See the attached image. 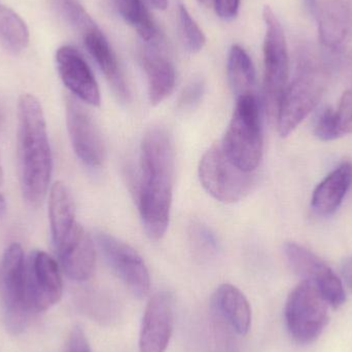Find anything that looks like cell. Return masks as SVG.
I'll use <instances>...</instances> for the list:
<instances>
[{
    "mask_svg": "<svg viewBox=\"0 0 352 352\" xmlns=\"http://www.w3.org/2000/svg\"><path fill=\"white\" fill-rule=\"evenodd\" d=\"M140 211L146 235L160 240L168 229L175 182V148L164 128L148 130L142 144Z\"/></svg>",
    "mask_w": 352,
    "mask_h": 352,
    "instance_id": "obj_1",
    "label": "cell"
},
{
    "mask_svg": "<svg viewBox=\"0 0 352 352\" xmlns=\"http://www.w3.org/2000/svg\"><path fill=\"white\" fill-rule=\"evenodd\" d=\"M19 166L23 197L30 206L41 204L53 170L47 124L38 99L24 94L19 100Z\"/></svg>",
    "mask_w": 352,
    "mask_h": 352,
    "instance_id": "obj_2",
    "label": "cell"
},
{
    "mask_svg": "<svg viewBox=\"0 0 352 352\" xmlns=\"http://www.w3.org/2000/svg\"><path fill=\"white\" fill-rule=\"evenodd\" d=\"M328 66L316 54L302 50L297 69L287 85L277 113L276 124L281 138L289 136L318 107L328 86Z\"/></svg>",
    "mask_w": 352,
    "mask_h": 352,
    "instance_id": "obj_3",
    "label": "cell"
},
{
    "mask_svg": "<svg viewBox=\"0 0 352 352\" xmlns=\"http://www.w3.org/2000/svg\"><path fill=\"white\" fill-rule=\"evenodd\" d=\"M228 158L242 170L254 173L263 155L260 104L256 95L236 99L231 121L221 142Z\"/></svg>",
    "mask_w": 352,
    "mask_h": 352,
    "instance_id": "obj_4",
    "label": "cell"
},
{
    "mask_svg": "<svg viewBox=\"0 0 352 352\" xmlns=\"http://www.w3.org/2000/svg\"><path fill=\"white\" fill-rule=\"evenodd\" d=\"M264 41V105L270 120L276 121L283 94L289 85V54L280 21L270 6L263 10Z\"/></svg>",
    "mask_w": 352,
    "mask_h": 352,
    "instance_id": "obj_5",
    "label": "cell"
},
{
    "mask_svg": "<svg viewBox=\"0 0 352 352\" xmlns=\"http://www.w3.org/2000/svg\"><path fill=\"white\" fill-rule=\"evenodd\" d=\"M3 318L12 335L24 332L31 314L27 298L26 258L22 246L12 243L6 248L0 267Z\"/></svg>",
    "mask_w": 352,
    "mask_h": 352,
    "instance_id": "obj_6",
    "label": "cell"
},
{
    "mask_svg": "<svg viewBox=\"0 0 352 352\" xmlns=\"http://www.w3.org/2000/svg\"><path fill=\"white\" fill-rule=\"evenodd\" d=\"M328 301L314 285L302 280L287 297L285 324L292 338L300 344L314 342L329 322Z\"/></svg>",
    "mask_w": 352,
    "mask_h": 352,
    "instance_id": "obj_7",
    "label": "cell"
},
{
    "mask_svg": "<svg viewBox=\"0 0 352 352\" xmlns=\"http://www.w3.org/2000/svg\"><path fill=\"white\" fill-rule=\"evenodd\" d=\"M199 177L203 188L223 203H235L252 190L254 173H248L234 164L221 148V142L211 146L200 161Z\"/></svg>",
    "mask_w": 352,
    "mask_h": 352,
    "instance_id": "obj_8",
    "label": "cell"
},
{
    "mask_svg": "<svg viewBox=\"0 0 352 352\" xmlns=\"http://www.w3.org/2000/svg\"><path fill=\"white\" fill-rule=\"evenodd\" d=\"M27 298L31 314L47 311L63 293L59 265L47 252L34 250L26 260Z\"/></svg>",
    "mask_w": 352,
    "mask_h": 352,
    "instance_id": "obj_9",
    "label": "cell"
},
{
    "mask_svg": "<svg viewBox=\"0 0 352 352\" xmlns=\"http://www.w3.org/2000/svg\"><path fill=\"white\" fill-rule=\"evenodd\" d=\"M285 254L296 274L316 287L331 307L337 309L345 303L346 295L342 281L322 258L293 242L285 244Z\"/></svg>",
    "mask_w": 352,
    "mask_h": 352,
    "instance_id": "obj_10",
    "label": "cell"
},
{
    "mask_svg": "<svg viewBox=\"0 0 352 352\" xmlns=\"http://www.w3.org/2000/svg\"><path fill=\"white\" fill-rule=\"evenodd\" d=\"M96 241L105 260L129 291L135 297H146L150 292V273L138 252L125 242L103 232L97 234Z\"/></svg>",
    "mask_w": 352,
    "mask_h": 352,
    "instance_id": "obj_11",
    "label": "cell"
},
{
    "mask_svg": "<svg viewBox=\"0 0 352 352\" xmlns=\"http://www.w3.org/2000/svg\"><path fill=\"white\" fill-rule=\"evenodd\" d=\"M66 122L76 156L88 166H100L105 156L102 136L90 113L74 97L66 101Z\"/></svg>",
    "mask_w": 352,
    "mask_h": 352,
    "instance_id": "obj_12",
    "label": "cell"
},
{
    "mask_svg": "<svg viewBox=\"0 0 352 352\" xmlns=\"http://www.w3.org/2000/svg\"><path fill=\"white\" fill-rule=\"evenodd\" d=\"M175 327V299L169 292L155 294L146 304L140 329V352H165Z\"/></svg>",
    "mask_w": 352,
    "mask_h": 352,
    "instance_id": "obj_13",
    "label": "cell"
},
{
    "mask_svg": "<svg viewBox=\"0 0 352 352\" xmlns=\"http://www.w3.org/2000/svg\"><path fill=\"white\" fill-rule=\"evenodd\" d=\"M56 64L62 82L78 99L93 107L100 104L98 84L80 51L72 45L59 47Z\"/></svg>",
    "mask_w": 352,
    "mask_h": 352,
    "instance_id": "obj_14",
    "label": "cell"
},
{
    "mask_svg": "<svg viewBox=\"0 0 352 352\" xmlns=\"http://www.w3.org/2000/svg\"><path fill=\"white\" fill-rule=\"evenodd\" d=\"M56 252L66 276L76 281H86L92 276L96 261L94 243L80 223Z\"/></svg>",
    "mask_w": 352,
    "mask_h": 352,
    "instance_id": "obj_15",
    "label": "cell"
},
{
    "mask_svg": "<svg viewBox=\"0 0 352 352\" xmlns=\"http://www.w3.org/2000/svg\"><path fill=\"white\" fill-rule=\"evenodd\" d=\"M320 41L324 47L338 51L352 36V8L342 0H327L318 4L316 14Z\"/></svg>",
    "mask_w": 352,
    "mask_h": 352,
    "instance_id": "obj_16",
    "label": "cell"
},
{
    "mask_svg": "<svg viewBox=\"0 0 352 352\" xmlns=\"http://www.w3.org/2000/svg\"><path fill=\"white\" fill-rule=\"evenodd\" d=\"M157 43L158 41L148 43L140 52V60L148 78L150 100L154 105L164 101L175 86V66Z\"/></svg>",
    "mask_w": 352,
    "mask_h": 352,
    "instance_id": "obj_17",
    "label": "cell"
},
{
    "mask_svg": "<svg viewBox=\"0 0 352 352\" xmlns=\"http://www.w3.org/2000/svg\"><path fill=\"white\" fill-rule=\"evenodd\" d=\"M82 36L85 47L109 80L118 98L123 102H128L130 99V91L125 76L122 72L117 56L102 31L96 26Z\"/></svg>",
    "mask_w": 352,
    "mask_h": 352,
    "instance_id": "obj_18",
    "label": "cell"
},
{
    "mask_svg": "<svg viewBox=\"0 0 352 352\" xmlns=\"http://www.w3.org/2000/svg\"><path fill=\"white\" fill-rule=\"evenodd\" d=\"M211 305L217 316L240 336H245L252 324V308L245 296L234 285L225 283L215 289Z\"/></svg>",
    "mask_w": 352,
    "mask_h": 352,
    "instance_id": "obj_19",
    "label": "cell"
},
{
    "mask_svg": "<svg viewBox=\"0 0 352 352\" xmlns=\"http://www.w3.org/2000/svg\"><path fill=\"white\" fill-rule=\"evenodd\" d=\"M352 184V163L344 162L334 169L314 192L311 206L320 215H331L340 207Z\"/></svg>",
    "mask_w": 352,
    "mask_h": 352,
    "instance_id": "obj_20",
    "label": "cell"
},
{
    "mask_svg": "<svg viewBox=\"0 0 352 352\" xmlns=\"http://www.w3.org/2000/svg\"><path fill=\"white\" fill-rule=\"evenodd\" d=\"M52 240L56 248L64 243L76 227V206L72 192L63 182L52 186L49 201Z\"/></svg>",
    "mask_w": 352,
    "mask_h": 352,
    "instance_id": "obj_21",
    "label": "cell"
},
{
    "mask_svg": "<svg viewBox=\"0 0 352 352\" xmlns=\"http://www.w3.org/2000/svg\"><path fill=\"white\" fill-rule=\"evenodd\" d=\"M316 138L322 142H332L352 133V89L343 93L336 109H324L316 120Z\"/></svg>",
    "mask_w": 352,
    "mask_h": 352,
    "instance_id": "obj_22",
    "label": "cell"
},
{
    "mask_svg": "<svg viewBox=\"0 0 352 352\" xmlns=\"http://www.w3.org/2000/svg\"><path fill=\"white\" fill-rule=\"evenodd\" d=\"M228 76L236 99L254 94L256 70L243 47L232 45L228 54Z\"/></svg>",
    "mask_w": 352,
    "mask_h": 352,
    "instance_id": "obj_23",
    "label": "cell"
},
{
    "mask_svg": "<svg viewBox=\"0 0 352 352\" xmlns=\"http://www.w3.org/2000/svg\"><path fill=\"white\" fill-rule=\"evenodd\" d=\"M126 23L148 43L158 41V28L142 0H111Z\"/></svg>",
    "mask_w": 352,
    "mask_h": 352,
    "instance_id": "obj_24",
    "label": "cell"
},
{
    "mask_svg": "<svg viewBox=\"0 0 352 352\" xmlns=\"http://www.w3.org/2000/svg\"><path fill=\"white\" fill-rule=\"evenodd\" d=\"M30 34L26 23L12 8L0 4V41L14 53L26 49Z\"/></svg>",
    "mask_w": 352,
    "mask_h": 352,
    "instance_id": "obj_25",
    "label": "cell"
},
{
    "mask_svg": "<svg viewBox=\"0 0 352 352\" xmlns=\"http://www.w3.org/2000/svg\"><path fill=\"white\" fill-rule=\"evenodd\" d=\"M53 3L58 14L70 26L80 32V35H84L97 26L96 23L78 0H53Z\"/></svg>",
    "mask_w": 352,
    "mask_h": 352,
    "instance_id": "obj_26",
    "label": "cell"
},
{
    "mask_svg": "<svg viewBox=\"0 0 352 352\" xmlns=\"http://www.w3.org/2000/svg\"><path fill=\"white\" fill-rule=\"evenodd\" d=\"M178 21L184 47L192 53L200 52L206 43V37L182 3L178 4Z\"/></svg>",
    "mask_w": 352,
    "mask_h": 352,
    "instance_id": "obj_27",
    "label": "cell"
},
{
    "mask_svg": "<svg viewBox=\"0 0 352 352\" xmlns=\"http://www.w3.org/2000/svg\"><path fill=\"white\" fill-rule=\"evenodd\" d=\"M192 248L202 256H210L217 254L219 242L214 233L206 226L200 223H192L190 231Z\"/></svg>",
    "mask_w": 352,
    "mask_h": 352,
    "instance_id": "obj_28",
    "label": "cell"
},
{
    "mask_svg": "<svg viewBox=\"0 0 352 352\" xmlns=\"http://www.w3.org/2000/svg\"><path fill=\"white\" fill-rule=\"evenodd\" d=\"M205 84L202 78H195L184 89L178 101V107L182 111L194 109L202 100L204 95Z\"/></svg>",
    "mask_w": 352,
    "mask_h": 352,
    "instance_id": "obj_29",
    "label": "cell"
},
{
    "mask_svg": "<svg viewBox=\"0 0 352 352\" xmlns=\"http://www.w3.org/2000/svg\"><path fill=\"white\" fill-rule=\"evenodd\" d=\"M240 0H212V6L219 18L231 21L236 18L239 10Z\"/></svg>",
    "mask_w": 352,
    "mask_h": 352,
    "instance_id": "obj_30",
    "label": "cell"
},
{
    "mask_svg": "<svg viewBox=\"0 0 352 352\" xmlns=\"http://www.w3.org/2000/svg\"><path fill=\"white\" fill-rule=\"evenodd\" d=\"M6 208V198L3 195V173H2L1 163H0V217H3Z\"/></svg>",
    "mask_w": 352,
    "mask_h": 352,
    "instance_id": "obj_31",
    "label": "cell"
},
{
    "mask_svg": "<svg viewBox=\"0 0 352 352\" xmlns=\"http://www.w3.org/2000/svg\"><path fill=\"white\" fill-rule=\"evenodd\" d=\"M304 2H305V6L308 12L314 14V16H316L320 1H318V0H304Z\"/></svg>",
    "mask_w": 352,
    "mask_h": 352,
    "instance_id": "obj_32",
    "label": "cell"
},
{
    "mask_svg": "<svg viewBox=\"0 0 352 352\" xmlns=\"http://www.w3.org/2000/svg\"><path fill=\"white\" fill-rule=\"evenodd\" d=\"M148 2L158 10H165L168 6V0H148Z\"/></svg>",
    "mask_w": 352,
    "mask_h": 352,
    "instance_id": "obj_33",
    "label": "cell"
},
{
    "mask_svg": "<svg viewBox=\"0 0 352 352\" xmlns=\"http://www.w3.org/2000/svg\"><path fill=\"white\" fill-rule=\"evenodd\" d=\"M201 3L204 4L205 6H212V0H199Z\"/></svg>",
    "mask_w": 352,
    "mask_h": 352,
    "instance_id": "obj_34",
    "label": "cell"
},
{
    "mask_svg": "<svg viewBox=\"0 0 352 352\" xmlns=\"http://www.w3.org/2000/svg\"><path fill=\"white\" fill-rule=\"evenodd\" d=\"M1 121H2V115H1V113H0V124H1Z\"/></svg>",
    "mask_w": 352,
    "mask_h": 352,
    "instance_id": "obj_35",
    "label": "cell"
},
{
    "mask_svg": "<svg viewBox=\"0 0 352 352\" xmlns=\"http://www.w3.org/2000/svg\"><path fill=\"white\" fill-rule=\"evenodd\" d=\"M78 352H91L90 349H88V351H78Z\"/></svg>",
    "mask_w": 352,
    "mask_h": 352,
    "instance_id": "obj_36",
    "label": "cell"
}]
</instances>
